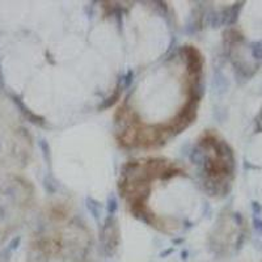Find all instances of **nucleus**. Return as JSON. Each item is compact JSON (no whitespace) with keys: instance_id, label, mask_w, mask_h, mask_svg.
I'll return each instance as SVG.
<instances>
[{"instance_id":"nucleus-1","label":"nucleus","mask_w":262,"mask_h":262,"mask_svg":"<svg viewBox=\"0 0 262 262\" xmlns=\"http://www.w3.org/2000/svg\"><path fill=\"white\" fill-rule=\"evenodd\" d=\"M203 155L206 185L214 194H224L232 182L235 160L228 144L217 135L207 133L200 140Z\"/></svg>"}]
</instances>
